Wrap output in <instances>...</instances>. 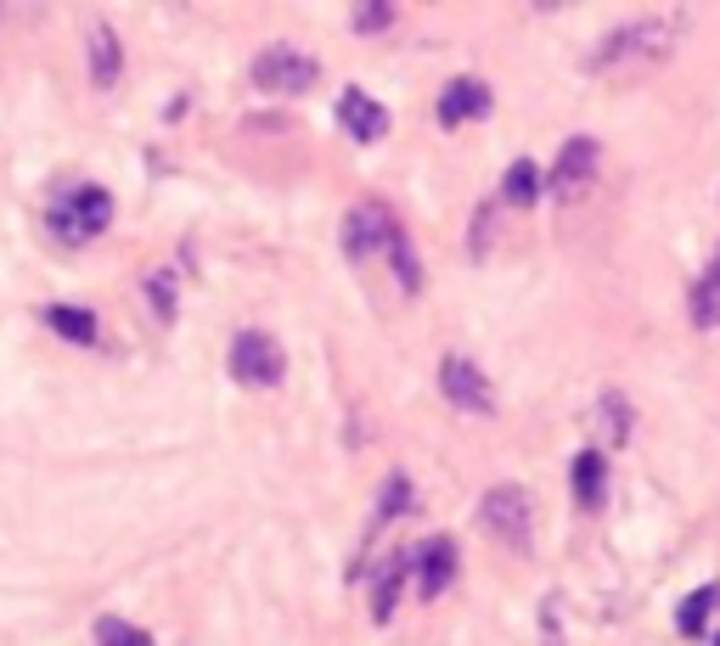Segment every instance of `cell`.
Instances as JSON below:
<instances>
[{
    "label": "cell",
    "instance_id": "24",
    "mask_svg": "<svg viewBox=\"0 0 720 646\" xmlns=\"http://www.w3.org/2000/svg\"><path fill=\"white\" fill-rule=\"evenodd\" d=\"M389 23H394L389 0H360V7H354V29H360V34H383Z\"/></svg>",
    "mask_w": 720,
    "mask_h": 646
},
{
    "label": "cell",
    "instance_id": "8",
    "mask_svg": "<svg viewBox=\"0 0 720 646\" xmlns=\"http://www.w3.org/2000/svg\"><path fill=\"white\" fill-rule=\"evenodd\" d=\"M457 539L450 534H428L422 539V551H417V591L433 602V596H444L450 585H457Z\"/></svg>",
    "mask_w": 720,
    "mask_h": 646
},
{
    "label": "cell",
    "instance_id": "9",
    "mask_svg": "<svg viewBox=\"0 0 720 646\" xmlns=\"http://www.w3.org/2000/svg\"><path fill=\"white\" fill-rule=\"evenodd\" d=\"M389 231H394V220H389L383 203H354L349 220H343V253H349V259L383 253V248H389Z\"/></svg>",
    "mask_w": 720,
    "mask_h": 646
},
{
    "label": "cell",
    "instance_id": "18",
    "mask_svg": "<svg viewBox=\"0 0 720 646\" xmlns=\"http://www.w3.org/2000/svg\"><path fill=\"white\" fill-rule=\"evenodd\" d=\"M720 607V579H709L698 596H687L681 602V613H676V629L681 635H709V613Z\"/></svg>",
    "mask_w": 720,
    "mask_h": 646
},
{
    "label": "cell",
    "instance_id": "6",
    "mask_svg": "<svg viewBox=\"0 0 720 646\" xmlns=\"http://www.w3.org/2000/svg\"><path fill=\"white\" fill-rule=\"evenodd\" d=\"M439 388L444 400L468 411V416H496V383L484 377V365L468 360V354H444L439 360Z\"/></svg>",
    "mask_w": 720,
    "mask_h": 646
},
{
    "label": "cell",
    "instance_id": "23",
    "mask_svg": "<svg viewBox=\"0 0 720 646\" xmlns=\"http://www.w3.org/2000/svg\"><path fill=\"white\" fill-rule=\"evenodd\" d=\"M97 646H152V635L147 629H136L130 618H97Z\"/></svg>",
    "mask_w": 720,
    "mask_h": 646
},
{
    "label": "cell",
    "instance_id": "11",
    "mask_svg": "<svg viewBox=\"0 0 720 646\" xmlns=\"http://www.w3.org/2000/svg\"><path fill=\"white\" fill-rule=\"evenodd\" d=\"M490 113V90L479 84V79H450L444 90H439V124L444 130H457V124H468V119H484Z\"/></svg>",
    "mask_w": 720,
    "mask_h": 646
},
{
    "label": "cell",
    "instance_id": "19",
    "mask_svg": "<svg viewBox=\"0 0 720 646\" xmlns=\"http://www.w3.org/2000/svg\"><path fill=\"white\" fill-rule=\"evenodd\" d=\"M501 198H507V203H518V209H529V203L540 198V169H534L529 158H518V163L507 169V180H501Z\"/></svg>",
    "mask_w": 720,
    "mask_h": 646
},
{
    "label": "cell",
    "instance_id": "22",
    "mask_svg": "<svg viewBox=\"0 0 720 646\" xmlns=\"http://www.w3.org/2000/svg\"><path fill=\"white\" fill-rule=\"evenodd\" d=\"M417 506V495H411V478L406 473H389V484H383V501H378V523H394L400 512H411Z\"/></svg>",
    "mask_w": 720,
    "mask_h": 646
},
{
    "label": "cell",
    "instance_id": "10",
    "mask_svg": "<svg viewBox=\"0 0 720 646\" xmlns=\"http://www.w3.org/2000/svg\"><path fill=\"white\" fill-rule=\"evenodd\" d=\"M338 124H343V135H354V141H383V135H389V113H383L360 84H349L343 97H338Z\"/></svg>",
    "mask_w": 720,
    "mask_h": 646
},
{
    "label": "cell",
    "instance_id": "17",
    "mask_svg": "<svg viewBox=\"0 0 720 646\" xmlns=\"http://www.w3.org/2000/svg\"><path fill=\"white\" fill-rule=\"evenodd\" d=\"M389 264H394V282H400V293H422V264H417V253H411V236L394 225L389 231Z\"/></svg>",
    "mask_w": 720,
    "mask_h": 646
},
{
    "label": "cell",
    "instance_id": "14",
    "mask_svg": "<svg viewBox=\"0 0 720 646\" xmlns=\"http://www.w3.org/2000/svg\"><path fill=\"white\" fill-rule=\"evenodd\" d=\"M406 574H411V557H406V551H394V557L378 568V585H372V618H378V624H389V618H394V602H400Z\"/></svg>",
    "mask_w": 720,
    "mask_h": 646
},
{
    "label": "cell",
    "instance_id": "16",
    "mask_svg": "<svg viewBox=\"0 0 720 646\" xmlns=\"http://www.w3.org/2000/svg\"><path fill=\"white\" fill-rule=\"evenodd\" d=\"M46 326L68 343H97V315H90L84 304H51L46 310Z\"/></svg>",
    "mask_w": 720,
    "mask_h": 646
},
{
    "label": "cell",
    "instance_id": "2",
    "mask_svg": "<svg viewBox=\"0 0 720 646\" xmlns=\"http://www.w3.org/2000/svg\"><path fill=\"white\" fill-rule=\"evenodd\" d=\"M316 79H321V62L310 51H299V46L277 40V46H264L253 57V84L270 90V97H304V90H316Z\"/></svg>",
    "mask_w": 720,
    "mask_h": 646
},
{
    "label": "cell",
    "instance_id": "20",
    "mask_svg": "<svg viewBox=\"0 0 720 646\" xmlns=\"http://www.w3.org/2000/svg\"><path fill=\"white\" fill-rule=\"evenodd\" d=\"M597 422H602V438H608V450H619V444H624V433H630V405H624V394H602V411H597Z\"/></svg>",
    "mask_w": 720,
    "mask_h": 646
},
{
    "label": "cell",
    "instance_id": "21",
    "mask_svg": "<svg viewBox=\"0 0 720 646\" xmlns=\"http://www.w3.org/2000/svg\"><path fill=\"white\" fill-rule=\"evenodd\" d=\"M147 304H152V321H174V270H152L147 275Z\"/></svg>",
    "mask_w": 720,
    "mask_h": 646
},
{
    "label": "cell",
    "instance_id": "5",
    "mask_svg": "<svg viewBox=\"0 0 720 646\" xmlns=\"http://www.w3.org/2000/svg\"><path fill=\"white\" fill-rule=\"evenodd\" d=\"M479 517H484L512 551H529V545H534V501H529L523 484H496V489H484Z\"/></svg>",
    "mask_w": 720,
    "mask_h": 646
},
{
    "label": "cell",
    "instance_id": "3",
    "mask_svg": "<svg viewBox=\"0 0 720 646\" xmlns=\"http://www.w3.org/2000/svg\"><path fill=\"white\" fill-rule=\"evenodd\" d=\"M231 377L242 383V388H277L282 377H288V354H282V343L270 337V332H237L231 337Z\"/></svg>",
    "mask_w": 720,
    "mask_h": 646
},
{
    "label": "cell",
    "instance_id": "7",
    "mask_svg": "<svg viewBox=\"0 0 720 646\" xmlns=\"http://www.w3.org/2000/svg\"><path fill=\"white\" fill-rule=\"evenodd\" d=\"M597 158H602V147H597L591 135L563 141V152H558V163H552V180H547V192H552L558 203H580V198L591 192V180H597Z\"/></svg>",
    "mask_w": 720,
    "mask_h": 646
},
{
    "label": "cell",
    "instance_id": "13",
    "mask_svg": "<svg viewBox=\"0 0 720 646\" xmlns=\"http://www.w3.org/2000/svg\"><path fill=\"white\" fill-rule=\"evenodd\" d=\"M574 495H580L586 512L602 506V495H608V455L602 450H580L574 455Z\"/></svg>",
    "mask_w": 720,
    "mask_h": 646
},
{
    "label": "cell",
    "instance_id": "15",
    "mask_svg": "<svg viewBox=\"0 0 720 646\" xmlns=\"http://www.w3.org/2000/svg\"><path fill=\"white\" fill-rule=\"evenodd\" d=\"M687 310H692V326H720V253L709 259V270L692 282V299H687Z\"/></svg>",
    "mask_w": 720,
    "mask_h": 646
},
{
    "label": "cell",
    "instance_id": "4",
    "mask_svg": "<svg viewBox=\"0 0 720 646\" xmlns=\"http://www.w3.org/2000/svg\"><path fill=\"white\" fill-rule=\"evenodd\" d=\"M51 225H57L62 242H97L113 225V198L102 186H73L68 198H57Z\"/></svg>",
    "mask_w": 720,
    "mask_h": 646
},
{
    "label": "cell",
    "instance_id": "12",
    "mask_svg": "<svg viewBox=\"0 0 720 646\" xmlns=\"http://www.w3.org/2000/svg\"><path fill=\"white\" fill-rule=\"evenodd\" d=\"M124 73V46L108 23H90V84L97 90H113Z\"/></svg>",
    "mask_w": 720,
    "mask_h": 646
},
{
    "label": "cell",
    "instance_id": "1",
    "mask_svg": "<svg viewBox=\"0 0 720 646\" xmlns=\"http://www.w3.org/2000/svg\"><path fill=\"white\" fill-rule=\"evenodd\" d=\"M692 29V12L687 7H670V12H648V18H630L619 29H608L597 40V51L586 57L591 73H637V68H653L664 57H676V46L687 40Z\"/></svg>",
    "mask_w": 720,
    "mask_h": 646
}]
</instances>
